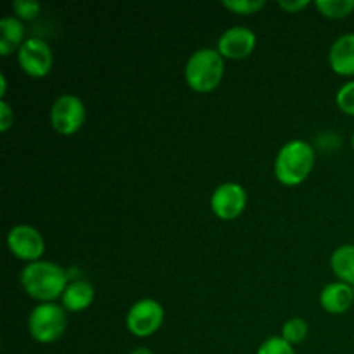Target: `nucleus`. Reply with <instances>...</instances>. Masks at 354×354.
Masks as SVG:
<instances>
[{
	"mask_svg": "<svg viewBox=\"0 0 354 354\" xmlns=\"http://www.w3.org/2000/svg\"><path fill=\"white\" fill-rule=\"evenodd\" d=\"M28 332L38 344H52L64 335L68 318L62 304L38 303L28 315Z\"/></svg>",
	"mask_w": 354,
	"mask_h": 354,
	"instance_id": "20e7f679",
	"label": "nucleus"
},
{
	"mask_svg": "<svg viewBox=\"0 0 354 354\" xmlns=\"http://www.w3.org/2000/svg\"><path fill=\"white\" fill-rule=\"evenodd\" d=\"M95 299V289L86 280H73L68 283L61 297V304L69 313H80L92 306Z\"/></svg>",
	"mask_w": 354,
	"mask_h": 354,
	"instance_id": "ddd939ff",
	"label": "nucleus"
},
{
	"mask_svg": "<svg viewBox=\"0 0 354 354\" xmlns=\"http://www.w3.org/2000/svg\"><path fill=\"white\" fill-rule=\"evenodd\" d=\"M41 6L35 0H14L12 2V12L17 19L21 21H31L40 14Z\"/></svg>",
	"mask_w": 354,
	"mask_h": 354,
	"instance_id": "412c9836",
	"label": "nucleus"
},
{
	"mask_svg": "<svg viewBox=\"0 0 354 354\" xmlns=\"http://www.w3.org/2000/svg\"><path fill=\"white\" fill-rule=\"evenodd\" d=\"M48 118H50L52 128L59 135H75L85 124V104L75 93H62L52 102Z\"/></svg>",
	"mask_w": 354,
	"mask_h": 354,
	"instance_id": "39448f33",
	"label": "nucleus"
},
{
	"mask_svg": "<svg viewBox=\"0 0 354 354\" xmlns=\"http://www.w3.org/2000/svg\"><path fill=\"white\" fill-rule=\"evenodd\" d=\"M130 354H154V353H152V349L144 348V346H140V348H135L133 351H131Z\"/></svg>",
	"mask_w": 354,
	"mask_h": 354,
	"instance_id": "393cba45",
	"label": "nucleus"
},
{
	"mask_svg": "<svg viewBox=\"0 0 354 354\" xmlns=\"http://www.w3.org/2000/svg\"><path fill=\"white\" fill-rule=\"evenodd\" d=\"M124 322H127V328L131 332V335L142 339L151 337L161 328L162 322H165V308L159 301L152 299V297H144L131 304Z\"/></svg>",
	"mask_w": 354,
	"mask_h": 354,
	"instance_id": "423d86ee",
	"label": "nucleus"
},
{
	"mask_svg": "<svg viewBox=\"0 0 354 354\" xmlns=\"http://www.w3.org/2000/svg\"><path fill=\"white\" fill-rule=\"evenodd\" d=\"M315 7L328 19H342L354 12V0H317Z\"/></svg>",
	"mask_w": 354,
	"mask_h": 354,
	"instance_id": "dca6fc26",
	"label": "nucleus"
},
{
	"mask_svg": "<svg viewBox=\"0 0 354 354\" xmlns=\"http://www.w3.org/2000/svg\"><path fill=\"white\" fill-rule=\"evenodd\" d=\"M328 64L339 76H354V33H344L332 41Z\"/></svg>",
	"mask_w": 354,
	"mask_h": 354,
	"instance_id": "9b49d317",
	"label": "nucleus"
},
{
	"mask_svg": "<svg viewBox=\"0 0 354 354\" xmlns=\"http://www.w3.org/2000/svg\"><path fill=\"white\" fill-rule=\"evenodd\" d=\"M335 104L348 116H354V80L344 83L335 93Z\"/></svg>",
	"mask_w": 354,
	"mask_h": 354,
	"instance_id": "6ab92c4d",
	"label": "nucleus"
},
{
	"mask_svg": "<svg viewBox=\"0 0 354 354\" xmlns=\"http://www.w3.org/2000/svg\"><path fill=\"white\" fill-rule=\"evenodd\" d=\"M351 145H353V151H354V133H353V138H351Z\"/></svg>",
	"mask_w": 354,
	"mask_h": 354,
	"instance_id": "a878e982",
	"label": "nucleus"
},
{
	"mask_svg": "<svg viewBox=\"0 0 354 354\" xmlns=\"http://www.w3.org/2000/svg\"><path fill=\"white\" fill-rule=\"evenodd\" d=\"M256 354H296L294 346L282 337H268L259 344Z\"/></svg>",
	"mask_w": 354,
	"mask_h": 354,
	"instance_id": "aec40b11",
	"label": "nucleus"
},
{
	"mask_svg": "<svg viewBox=\"0 0 354 354\" xmlns=\"http://www.w3.org/2000/svg\"><path fill=\"white\" fill-rule=\"evenodd\" d=\"M317 152L311 144L296 138L282 145L275 158V176L282 185L297 187L313 171Z\"/></svg>",
	"mask_w": 354,
	"mask_h": 354,
	"instance_id": "f03ea898",
	"label": "nucleus"
},
{
	"mask_svg": "<svg viewBox=\"0 0 354 354\" xmlns=\"http://www.w3.org/2000/svg\"><path fill=\"white\" fill-rule=\"evenodd\" d=\"M256 33L248 26H232L221 33L218 38L216 50L223 55V59H245L254 52Z\"/></svg>",
	"mask_w": 354,
	"mask_h": 354,
	"instance_id": "9d476101",
	"label": "nucleus"
},
{
	"mask_svg": "<svg viewBox=\"0 0 354 354\" xmlns=\"http://www.w3.org/2000/svg\"><path fill=\"white\" fill-rule=\"evenodd\" d=\"M7 248L21 261L33 263L44 256L45 239L38 228L19 223L14 225L7 234Z\"/></svg>",
	"mask_w": 354,
	"mask_h": 354,
	"instance_id": "0eeeda50",
	"label": "nucleus"
},
{
	"mask_svg": "<svg viewBox=\"0 0 354 354\" xmlns=\"http://www.w3.org/2000/svg\"><path fill=\"white\" fill-rule=\"evenodd\" d=\"M354 303V289L344 282H332L322 289L320 306L330 315L346 313Z\"/></svg>",
	"mask_w": 354,
	"mask_h": 354,
	"instance_id": "f8f14e48",
	"label": "nucleus"
},
{
	"mask_svg": "<svg viewBox=\"0 0 354 354\" xmlns=\"http://www.w3.org/2000/svg\"><path fill=\"white\" fill-rule=\"evenodd\" d=\"M266 6L265 0H225L223 7L239 16H252Z\"/></svg>",
	"mask_w": 354,
	"mask_h": 354,
	"instance_id": "a211bd4d",
	"label": "nucleus"
},
{
	"mask_svg": "<svg viewBox=\"0 0 354 354\" xmlns=\"http://www.w3.org/2000/svg\"><path fill=\"white\" fill-rule=\"evenodd\" d=\"M225 76V59L216 48H197L185 62V82L194 92L207 93L220 86Z\"/></svg>",
	"mask_w": 354,
	"mask_h": 354,
	"instance_id": "7ed1b4c3",
	"label": "nucleus"
},
{
	"mask_svg": "<svg viewBox=\"0 0 354 354\" xmlns=\"http://www.w3.org/2000/svg\"><path fill=\"white\" fill-rule=\"evenodd\" d=\"M310 0H280L279 2V6L282 7L283 10H286V12H290V14H294V12H299V10H303V9H306L308 6H310Z\"/></svg>",
	"mask_w": 354,
	"mask_h": 354,
	"instance_id": "5701e85b",
	"label": "nucleus"
},
{
	"mask_svg": "<svg viewBox=\"0 0 354 354\" xmlns=\"http://www.w3.org/2000/svg\"><path fill=\"white\" fill-rule=\"evenodd\" d=\"M17 62H19V68L28 76L44 78L50 73L52 64H54L50 45L41 40V38H26V41L17 50Z\"/></svg>",
	"mask_w": 354,
	"mask_h": 354,
	"instance_id": "1a4fd4ad",
	"label": "nucleus"
},
{
	"mask_svg": "<svg viewBox=\"0 0 354 354\" xmlns=\"http://www.w3.org/2000/svg\"><path fill=\"white\" fill-rule=\"evenodd\" d=\"M19 283L24 292L38 303H55L62 297L69 283L68 272L61 265L47 259L26 263L19 273Z\"/></svg>",
	"mask_w": 354,
	"mask_h": 354,
	"instance_id": "f257e3e1",
	"label": "nucleus"
},
{
	"mask_svg": "<svg viewBox=\"0 0 354 354\" xmlns=\"http://www.w3.org/2000/svg\"><path fill=\"white\" fill-rule=\"evenodd\" d=\"M14 124V109L6 99L0 100V130L7 131Z\"/></svg>",
	"mask_w": 354,
	"mask_h": 354,
	"instance_id": "4be33fe9",
	"label": "nucleus"
},
{
	"mask_svg": "<svg viewBox=\"0 0 354 354\" xmlns=\"http://www.w3.org/2000/svg\"><path fill=\"white\" fill-rule=\"evenodd\" d=\"M209 206L214 216L220 218V220H235L248 207V192L241 183L225 182L213 190Z\"/></svg>",
	"mask_w": 354,
	"mask_h": 354,
	"instance_id": "6e6552de",
	"label": "nucleus"
},
{
	"mask_svg": "<svg viewBox=\"0 0 354 354\" xmlns=\"http://www.w3.org/2000/svg\"><path fill=\"white\" fill-rule=\"evenodd\" d=\"M6 93H7V78H6V75H3V73H0V97H6Z\"/></svg>",
	"mask_w": 354,
	"mask_h": 354,
	"instance_id": "b1692460",
	"label": "nucleus"
},
{
	"mask_svg": "<svg viewBox=\"0 0 354 354\" xmlns=\"http://www.w3.org/2000/svg\"><path fill=\"white\" fill-rule=\"evenodd\" d=\"M26 30L23 21L16 16H3L0 19V54L6 57L12 52L19 50L21 45L26 41Z\"/></svg>",
	"mask_w": 354,
	"mask_h": 354,
	"instance_id": "4468645a",
	"label": "nucleus"
},
{
	"mask_svg": "<svg viewBox=\"0 0 354 354\" xmlns=\"http://www.w3.org/2000/svg\"><path fill=\"white\" fill-rule=\"evenodd\" d=\"M330 268L341 282L354 287V244H344L334 249Z\"/></svg>",
	"mask_w": 354,
	"mask_h": 354,
	"instance_id": "2eb2a0df",
	"label": "nucleus"
},
{
	"mask_svg": "<svg viewBox=\"0 0 354 354\" xmlns=\"http://www.w3.org/2000/svg\"><path fill=\"white\" fill-rule=\"evenodd\" d=\"M308 330H310V328H308L306 322L299 317H294L289 318V320L282 325V335H280V337L286 339L289 344L296 346L301 344V342L308 337Z\"/></svg>",
	"mask_w": 354,
	"mask_h": 354,
	"instance_id": "f3484780",
	"label": "nucleus"
}]
</instances>
